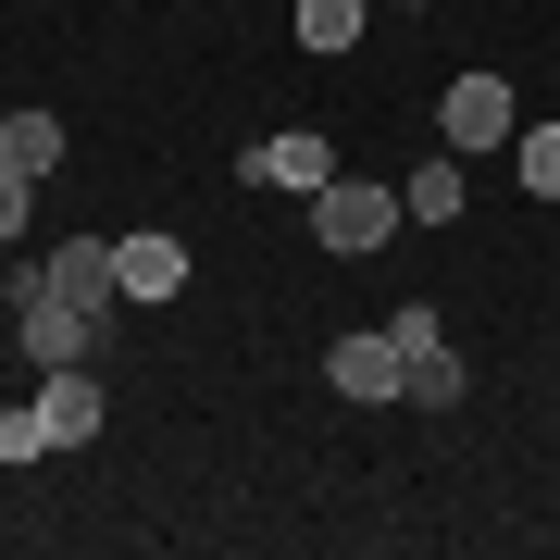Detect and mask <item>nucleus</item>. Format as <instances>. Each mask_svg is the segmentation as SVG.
<instances>
[{
  "instance_id": "nucleus-1",
  "label": "nucleus",
  "mask_w": 560,
  "mask_h": 560,
  "mask_svg": "<svg viewBox=\"0 0 560 560\" xmlns=\"http://www.w3.org/2000/svg\"><path fill=\"white\" fill-rule=\"evenodd\" d=\"M13 324H25V361H38V374L101 361V337H113V312H75V300L50 287V261H13Z\"/></svg>"
},
{
  "instance_id": "nucleus-2",
  "label": "nucleus",
  "mask_w": 560,
  "mask_h": 560,
  "mask_svg": "<svg viewBox=\"0 0 560 560\" xmlns=\"http://www.w3.org/2000/svg\"><path fill=\"white\" fill-rule=\"evenodd\" d=\"M399 224H411V200H399V187H361V175H324L312 187V237L324 249H386V237H399Z\"/></svg>"
},
{
  "instance_id": "nucleus-3",
  "label": "nucleus",
  "mask_w": 560,
  "mask_h": 560,
  "mask_svg": "<svg viewBox=\"0 0 560 560\" xmlns=\"http://www.w3.org/2000/svg\"><path fill=\"white\" fill-rule=\"evenodd\" d=\"M436 138H448L460 162H474V150H499V138H523V125H511V75H460L448 101H436Z\"/></svg>"
},
{
  "instance_id": "nucleus-4",
  "label": "nucleus",
  "mask_w": 560,
  "mask_h": 560,
  "mask_svg": "<svg viewBox=\"0 0 560 560\" xmlns=\"http://www.w3.org/2000/svg\"><path fill=\"white\" fill-rule=\"evenodd\" d=\"M324 386H337V399H399V337H386V324H361V337H337L324 349Z\"/></svg>"
},
{
  "instance_id": "nucleus-5",
  "label": "nucleus",
  "mask_w": 560,
  "mask_h": 560,
  "mask_svg": "<svg viewBox=\"0 0 560 560\" xmlns=\"http://www.w3.org/2000/svg\"><path fill=\"white\" fill-rule=\"evenodd\" d=\"M101 374H88V361H62V374H38V436L50 448H88V436H101Z\"/></svg>"
},
{
  "instance_id": "nucleus-6",
  "label": "nucleus",
  "mask_w": 560,
  "mask_h": 560,
  "mask_svg": "<svg viewBox=\"0 0 560 560\" xmlns=\"http://www.w3.org/2000/svg\"><path fill=\"white\" fill-rule=\"evenodd\" d=\"M237 175H249V187H300V200H312V187L337 175V150H324L312 125H287V138H249V150H237Z\"/></svg>"
},
{
  "instance_id": "nucleus-7",
  "label": "nucleus",
  "mask_w": 560,
  "mask_h": 560,
  "mask_svg": "<svg viewBox=\"0 0 560 560\" xmlns=\"http://www.w3.org/2000/svg\"><path fill=\"white\" fill-rule=\"evenodd\" d=\"M50 287H62V300H75V312H125L113 237H62V249H50Z\"/></svg>"
},
{
  "instance_id": "nucleus-8",
  "label": "nucleus",
  "mask_w": 560,
  "mask_h": 560,
  "mask_svg": "<svg viewBox=\"0 0 560 560\" xmlns=\"http://www.w3.org/2000/svg\"><path fill=\"white\" fill-rule=\"evenodd\" d=\"M113 275H125L138 312H162V300L187 287V249H175V237H113Z\"/></svg>"
},
{
  "instance_id": "nucleus-9",
  "label": "nucleus",
  "mask_w": 560,
  "mask_h": 560,
  "mask_svg": "<svg viewBox=\"0 0 560 560\" xmlns=\"http://www.w3.org/2000/svg\"><path fill=\"white\" fill-rule=\"evenodd\" d=\"M0 162H13V175H50V162H62V113H38V101L0 113Z\"/></svg>"
},
{
  "instance_id": "nucleus-10",
  "label": "nucleus",
  "mask_w": 560,
  "mask_h": 560,
  "mask_svg": "<svg viewBox=\"0 0 560 560\" xmlns=\"http://www.w3.org/2000/svg\"><path fill=\"white\" fill-rule=\"evenodd\" d=\"M399 200H411V224H448V212H460V150H448V162H423Z\"/></svg>"
},
{
  "instance_id": "nucleus-11",
  "label": "nucleus",
  "mask_w": 560,
  "mask_h": 560,
  "mask_svg": "<svg viewBox=\"0 0 560 560\" xmlns=\"http://www.w3.org/2000/svg\"><path fill=\"white\" fill-rule=\"evenodd\" d=\"M300 38L312 50H361V0H300Z\"/></svg>"
},
{
  "instance_id": "nucleus-12",
  "label": "nucleus",
  "mask_w": 560,
  "mask_h": 560,
  "mask_svg": "<svg viewBox=\"0 0 560 560\" xmlns=\"http://www.w3.org/2000/svg\"><path fill=\"white\" fill-rule=\"evenodd\" d=\"M511 162H523V187H536V200H560V125H523Z\"/></svg>"
},
{
  "instance_id": "nucleus-13",
  "label": "nucleus",
  "mask_w": 560,
  "mask_h": 560,
  "mask_svg": "<svg viewBox=\"0 0 560 560\" xmlns=\"http://www.w3.org/2000/svg\"><path fill=\"white\" fill-rule=\"evenodd\" d=\"M50 436H38V399H25V411H0V460H38Z\"/></svg>"
},
{
  "instance_id": "nucleus-14",
  "label": "nucleus",
  "mask_w": 560,
  "mask_h": 560,
  "mask_svg": "<svg viewBox=\"0 0 560 560\" xmlns=\"http://www.w3.org/2000/svg\"><path fill=\"white\" fill-rule=\"evenodd\" d=\"M25 200H38V175H13V162H0V237H25Z\"/></svg>"
}]
</instances>
